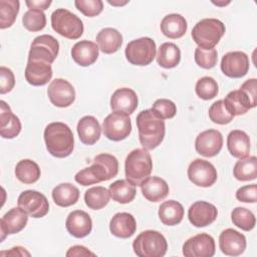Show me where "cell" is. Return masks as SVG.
Returning a JSON list of instances; mask_svg holds the SVG:
<instances>
[{"instance_id":"obj_14","label":"cell","mask_w":257,"mask_h":257,"mask_svg":"<svg viewBox=\"0 0 257 257\" xmlns=\"http://www.w3.org/2000/svg\"><path fill=\"white\" fill-rule=\"evenodd\" d=\"M182 249L186 257H212L215 254V241L211 235L200 233L185 241Z\"/></svg>"},{"instance_id":"obj_16","label":"cell","mask_w":257,"mask_h":257,"mask_svg":"<svg viewBox=\"0 0 257 257\" xmlns=\"http://www.w3.org/2000/svg\"><path fill=\"white\" fill-rule=\"evenodd\" d=\"M223 147V136L217 130H207L198 135L195 141V149L198 154L206 158L215 157Z\"/></svg>"},{"instance_id":"obj_29","label":"cell","mask_w":257,"mask_h":257,"mask_svg":"<svg viewBox=\"0 0 257 257\" xmlns=\"http://www.w3.org/2000/svg\"><path fill=\"white\" fill-rule=\"evenodd\" d=\"M227 148L229 153L238 159L249 156L250 139L249 136L241 130H233L227 137Z\"/></svg>"},{"instance_id":"obj_26","label":"cell","mask_w":257,"mask_h":257,"mask_svg":"<svg viewBox=\"0 0 257 257\" xmlns=\"http://www.w3.org/2000/svg\"><path fill=\"white\" fill-rule=\"evenodd\" d=\"M141 190L143 196L150 202H160L163 201L170 192L168 183L157 176L148 177L142 184Z\"/></svg>"},{"instance_id":"obj_35","label":"cell","mask_w":257,"mask_h":257,"mask_svg":"<svg viewBox=\"0 0 257 257\" xmlns=\"http://www.w3.org/2000/svg\"><path fill=\"white\" fill-rule=\"evenodd\" d=\"M110 198L120 204L131 203L137 194L136 188L126 180H117L109 185Z\"/></svg>"},{"instance_id":"obj_22","label":"cell","mask_w":257,"mask_h":257,"mask_svg":"<svg viewBox=\"0 0 257 257\" xmlns=\"http://www.w3.org/2000/svg\"><path fill=\"white\" fill-rule=\"evenodd\" d=\"M110 107L113 111L132 114L138 107V95L132 88H117L110 96Z\"/></svg>"},{"instance_id":"obj_39","label":"cell","mask_w":257,"mask_h":257,"mask_svg":"<svg viewBox=\"0 0 257 257\" xmlns=\"http://www.w3.org/2000/svg\"><path fill=\"white\" fill-rule=\"evenodd\" d=\"M18 0H0V28L5 29L15 22L19 12Z\"/></svg>"},{"instance_id":"obj_20","label":"cell","mask_w":257,"mask_h":257,"mask_svg":"<svg viewBox=\"0 0 257 257\" xmlns=\"http://www.w3.org/2000/svg\"><path fill=\"white\" fill-rule=\"evenodd\" d=\"M51 64L42 60L28 59L25 67V79L34 86L45 85L52 77Z\"/></svg>"},{"instance_id":"obj_9","label":"cell","mask_w":257,"mask_h":257,"mask_svg":"<svg viewBox=\"0 0 257 257\" xmlns=\"http://www.w3.org/2000/svg\"><path fill=\"white\" fill-rule=\"evenodd\" d=\"M102 132L104 137L113 142H119L126 139L132 132V121L128 114L113 111L109 113L102 122Z\"/></svg>"},{"instance_id":"obj_17","label":"cell","mask_w":257,"mask_h":257,"mask_svg":"<svg viewBox=\"0 0 257 257\" xmlns=\"http://www.w3.org/2000/svg\"><path fill=\"white\" fill-rule=\"evenodd\" d=\"M218 216L217 208L206 201H197L193 203L188 210L190 223L198 228L206 227L212 224Z\"/></svg>"},{"instance_id":"obj_41","label":"cell","mask_w":257,"mask_h":257,"mask_svg":"<svg viewBox=\"0 0 257 257\" xmlns=\"http://www.w3.org/2000/svg\"><path fill=\"white\" fill-rule=\"evenodd\" d=\"M195 91L197 95L204 100L212 99L218 94V91H219L218 83L211 76L201 77L196 83Z\"/></svg>"},{"instance_id":"obj_53","label":"cell","mask_w":257,"mask_h":257,"mask_svg":"<svg viewBox=\"0 0 257 257\" xmlns=\"http://www.w3.org/2000/svg\"><path fill=\"white\" fill-rule=\"evenodd\" d=\"M212 3L215 4V5H217V6H226V5L230 4V1H217V2L212 1Z\"/></svg>"},{"instance_id":"obj_7","label":"cell","mask_w":257,"mask_h":257,"mask_svg":"<svg viewBox=\"0 0 257 257\" xmlns=\"http://www.w3.org/2000/svg\"><path fill=\"white\" fill-rule=\"evenodd\" d=\"M51 26L55 32L68 39H78L83 33V23L80 18L64 8L52 12Z\"/></svg>"},{"instance_id":"obj_2","label":"cell","mask_w":257,"mask_h":257,"mask_svg":"<svg viewBox=\"0 0 257 257\" xmlns=\"http://www.w3.org/2000/svg\"><path fill=\"white\" fill-rule=\"evenodd\" d=\"M139 140L146 150H154L164 140L166 133L165 120L152 108L145 109L137 115Z\"/></svg>"},{"instance_id":"obj_49","label":"cell","mask_w":257,"mask_h":257,"mask_svg":"<svg viewBox=\"0 0 257 257\" xmlns=\"http://www.w3.org/2000/svg\"><path fill=\"white\" fill-rule=\"evenodd\" d=\"M95 256V254L91 251H89L87 248H85L84 246L81 245H75L72 246L68 249V251L66 252V256Z\"/></svg>"},{"instance_id":"obj_34","label":"cell","mask_w":257,"mask_h":257,"mask_svg":"<svg viewBox=\"0 0 257 257\" xmlns=\"http://www.w3.org/2000/svg\"><path fill=\"white\" fill-rule=\"evenodd\" d=\"M156 56L160 66L164 68H173L180 63L181 50L175 43L165 42L159 47Z\"/></svg>"},{"instance_id":"obj_43","label":"cell","mask_w":257,"mask_h":257,"mask_svg":"<svg viewBox=\"0 0 257 257\" xmlns=\"http://www.w3.org/2000/svg\"><path fill=\"white\" fill-rule=\"evenodd\" d=\"M209 117L217 124H227L233 120L234 115L228 111L224 101L220 99L211 104L209 108Z\"/></svg>"},{"instance_id":"obj_19","label":"cell","mask_w":257,"mask_h":257,"mask_svg":"<svg viewBox=\"0 0 257 257\" xmlns=\"http://www.w3.org/2000/svg\"><path fill=\"white\" fill-rule=\"evenodd\" d=\"M28 222V214L20 207L12 208L0 220L1 242L7 235L19 233L23 230Z\"/></svg>"},{"instance_id":"obj_32","label":"cell","mask_w":257,"mask_h":257,"mask_svg":"<svg viewBox=\"0 0 257 257\" xmlns=\"http://www.w3.org/2000/svg\"><path fill=\"white\" fill-rule=\"evenodd\" d=\"M159 218L167 226H175L181 223L184 217V207L175 200L165 201L159 207Z\"/></svg>"},{"instance_id":"obj_6","label":"cell","mask_w":257,"mask_h":257,"mask_svg":"<svg viewBox=\"0 0 257 257\" xmlns=\"http://www.w3.org/2000/svg\"><path fill=\"white\" fill-rule=\"evenodd\" d=\"M133 249L139 257H163L168 250V243L159 231L146 230L134 240Z\"/></svg>"},{"instance_id":"obj_12","label":"cell","mask_w":257,"mask_h":257,"mask_svg":"<svg viewBox=\"0 0 257 257\" xmlns=\"http://www.w3.org/2000/svg\"><path fill=\"white\" fill-rule=\"evenodd\" d=\"M189 180L198 187L208 188L215 184L218 175L215 167L206 160L196 159L188 167Z\"/></svg>"},{"instance_id":"obj_4","label":"cell","mask_w":257,"mask_h":257,"mask_svg":"<svg viewBox=\"0 0 257 257\" xmlns=\"http://www.w3.org/2000/svg\"><path fill=\"white\" fill-rule=\"evenodd\" d=\"M152 170L153 161L148 150L135 149L126 156L124 162L125 179L135 187L141 186L151 175Z\"/></svg>"},{"instance_id":"obj_1","label":"cell","mask_w":257,"mask_h":257,"mask_svg":"<svg viewBox=\"0 0 257 257\" xmlns=\"http://www.w3.org/2000/svg\"><path fill=\"white\" fill-rule=\"evenodd\" d=\"M118 172L117 159L106 153L94 157L92 165L77 172L74 179L81 186H89L114 178Z\"/></svg>"},{"instance_id":"obj_21","label":"cell","mask_w":257,"mask_h":257,"mask_svg":"<svg viewBox=\"0 0 257 257\" xmlns=\"http://www.w3.org/2000/svg\"><path fill=\"white\" fill-rule=\"evenodd\" d=\"M65 227L71 236L75 238H83L91 232L92 221L86 212L75 210L68 214L65 221Z\"/></svg>"},{"instance_id":"obj_23","label":"cell","mask_w":257,"mask_h":257,"mask_svg":"<svg viewBox=\"0 0 257 257\" xmlns=\"http://www.w3.org/2000/svg\"><path fill=\"white\" fill-rule=\"evenodd\" d=\"M137 230V222L135 217L126 212H119L113 215L109 222L110 233L121 239L132 237Z\"/></svg>"},{"instance_id":"obj_50","label":"cell","mask_w":257,"mask_h":257,"mask_svg":"<svg viewBox=\"0 0 257 257\" xmlns=\"http://www.w3.org/2000/svg\"><path fill=\"white\" fill-rule=\"evenodd\" d=\"M51 0H32V1H25V4L27 5V7L29 9H34V10H46L50 4H51Z\"/></svg>"},{"instance_id":"obj_27","label":"cell","mask_w":257,"mask_h":257,"mask_svg":"<svg viewBox=\"0 0 257 257\" xmlns=\"http://www.w3.org/2000/svg\"><path fill=\"white\" fill-rule=\"evenodd\" d=\"M223 101L228 111L234 116L245 114L249 109L257 105V103H254L247 93L240 88L230 91Z\"/></svg>"},{"instance_id":"obj_30","label":"cell","mask_w":257,"mask_h":257,"mask_svg":"<svg viewBox=\"0 0 257 257\" xmlns=\"http://www.w3.org/2000/svg\"><path fill=\"white\" fill-rule=\"evenodd\" d=\"M160 27L162 33L165 36L171 39H177L185 35L188 24L184 16H182L181 14L172 13L166 15L162 19Z\"/></svg>"},{"instance_id":"obj_45","label":"cell","mask_w":257,"mask_h":257,"mask_svg":"<svg viewBox=\"0 0 257 257\" xmlns=\"http://www.w3.org/2000/svg\"><path fill=\"white\" fill-rule=\"evenodd\" d=\"M74 5L78 11L87 17H94L103 10V2L101 0H75Z\"/></svg>"},{"instance_id":"obj_24","label":"cell","mask_w":257,"mask_h":257,"mask_svg":"<svg viewBox=\"0 0 257 257\" xmlns=\"http://www.w3.org/2000/svg\"><path fill=\"white\" fill-rule=\"evenodd\" d=\"M0 135L3 139H13L21 132V122L10 106L4 101H0Z\"/></svg>"},{"instance_id":"obj_10","label":"cell","mask_w":257,"mask_h":257,"mask_svg":"<svg viewBox=\"0 0 257 257\" xmlns=\"http://www.w3.org/2000/svg\"><path fill=\"white\" fill-rule=\"evenodd\" d=\"M59 51L58 41L51 35L43 34L34 38L28 53V59L52 63Z\"/></svg>"},{"instance_id":"obj_31","label":"cell","mask_w":257,"mask_h":257,"mask_svg":"<svg viewBox=\"0 0 257 257\" xmlns=\"http://www.w3.org/2000/svg\"><path fill=\"white\" fill-rule=\"evenodd\" d=\"M95 40L101 52L111 54L120 48L122 44V35L118 30L111 27H106L97 33Z\"/></svg>"},{"instance_id":"obj_8","label":"cell","mask_w":257,"mask_h":257,"mask_svg":"<svg viewBox=\"0 0 257 257\" xmlns=\"http://www.w3.org/2000/svg\"><path fill=\"white\" fill-rule=\"evenodd\" d=\"M156 43L150 37H141L132 40L125 46L124 54L127 61L133 65H149L156 57Z\"/></svg>"},{"instance_id":"obj_25","label":"cell","mask_w":257,"mask_h":257,"mask_svg":"<svg viewBox=\"0 0 257 257\" xmlns=\"http://www.w3.org/2000/svg\"><path fill=\"white\" fill-rule=\"evenodd\" d=\"M98 52L99 48L96 43L89 40H80L72 46L71 56L78 65L89 66L96 61Z\"/></svg>"},{"instance_id":"obj_33","label":"cell","mask_w":257,"mask_h":257,"mask_svg":"<svg viewBox=\"0 0 257 257\" xmlns=\"http://www.w3.org/2000/svg\"><path fill=\"white\" fill-rule=\"evenodd\" d=\"M52 199L59 207H69L78 201L79 190L70 183H61L52 190Z\"/></svg>"},{"instance_id":"obj_46","label":"cell","mask_w":257,"mask_h":257,"mask_svg":"<svg viewBox=\"0 0 257 257\" xmlns=\"http://www.w3.org/2000/svg\"><path fill=\"white\" fill-rule=\"evenodd\" d=\"M152 109L155 112H157L163 119L172 118L177 113V106H176L175 102L170 99H167V98L157 99L154 102Z\"/></svg>"},{"instance_id":"obj_42","label":"cell","mask_w":257,"mask_h":257,"mask_svg":"<svg viewBox=\"0 0 257 257\" xmlns=\"http://www.w3.org/2000/svg\"><path fill=\"white\" fill-rule=\"evenodd\" d=\"M22 23L23 26L31 32L40 31L46 25V16L41 10L29 9L24 13L22 17Z\"/></svg>"},{"instance_id":"obj_44","label":"cell","mask_w":257,"mask_h":257,"mask_svg":"<svg viewBox=\"0 0 257 257\" xmlns=\"http://www.w3.org/2000/svg\"><path fill=\"white\" fill-rule=\"evenodd\" d=\"M195 61L200 67L205 69H211L217 64L218 52L215 48L206 50L197 47L195 50Z\"/></svg>"},{"instance_id":"obj_52","label":"cell","mask_w":257,"mask_h":257,"mask_svg":"<svg viewBox=\"0 0 257 257\" xmlns=\"http://www.w3.org/2000/svg\"><path fill=\"white\" fill-rule=\"evenodd\" d=\"M107 3L112 5V6H122L125 5L126 3H128V1H116V0H107Z\"/></svg>"},{"instance_id":"obj_18","label":"cell","mask_w":257,"mask_h":257,"mask_svg":"<svg viewBox=\"0 0 257 257\" xmlns=\"http://www.w3.org/2000/svg\"><path fill=\"white\" fill-rule=\"evenodd\" d=\"M246 246V237L237 230L228 228L223 230L219 236V247L222 253L227 256L241 255Z\"/></svg>"},{"instance_id":"obj_5","label":"cell","mask_w":257,"mask_h":257,"mask_svg":"<svg viewBox=\"0 0 257 257\" xmlns=\"http://www.w3.org/2000/svg\"><path fill=\"white\" fill-rule=\"evenodd\" d=\"M226 28L222 21L216 18L200 20L192 30V38L202 49H213L225 34Z\"/></svg>"},{"instance_id":"obj_48","label":"cell","mask_w":257,"mask_h":257,"mask_svg":"<svg viewBox=\"0 0 257 257\" xmlns=\"http://www.w3.org/2000/svg\"><path fill=\"white\" fill-rule=\"evenodd\" d=\"M236 199L243 203L257 202V185L251 184L239 188L236 192Z\"/></svg>"},{"instance_id":"obj_40","label":"cell","mask_w":257,"mask_h":257,"mask_svg":"<svg viewBox=\"0 0 257 257\" xmlns=\"http://www.w3.org/2000/svg\"><path fill=\"white\" fill-rule=\"evenodd\" d=\"M231 220L236 227L244 231H251L256 224L254 214L244 207H236L233 209L231 212Z\"/></svg>"},{"instance_id":"obj_37","label":"cell","mask_w":257,"mask_h":257,"mask_svg":"<svg viewBox=\"0 0 257 257\" xmlns=\"http://www.w3.org/2000/svg\"><path fill=\"white\" fill-rule=\"evenodd\" d=\"M233 175L235 179L242 182L255 180L257 177V159L255 156H248L240 159L234 166Z\"/></svg>"},{"instance_id":"obj_38","label":"cell","mask_w":257,"mask_h":257,"mask_svg":"<svg viewBox=\"0 0 257 257\" xmlns=\"http://www.w3.org/2000/svg\"><path fill=\"white\" fill-rule=\"evenodd\" d=\"M110 199L108 190L104 187L96 186L89 188L84 193V202L85 205L92 210H100L104 208Z\"/></svg>"},{"instance_id":"obj_13","label":"cell","mask_w":257,"mask_h":257,"mask_svg":"<svg viewBox=\"0 0 257 257\" xmlns=\"http://www.w3.org/2000/svg\"><path fill=\"white\" fill-rule=\"evenodd\" d=\"M220 67L226 76L231 78H241L249 71V57L243 51L227 52L222 57Z\"/></svg>"},{"instance_id":"obj_15","label":"cell","mask_w":257,"mask_h":257,"mask_svg":"<svg viewBox=\"0 0 257 257\" xmlns=\"http://www.w3.org/2000/svg\"><path fill=\"white\" fill-rule=\"evenodd\" d=\"M51 103L57 107H67L75 100V90L72 84L63 78H55L47 88Z\"/></svg>"},{"instance_id":"obj_28","label":"cell","mask_w":257,"mask_h":257,"mask_svg":"<svg viewBox=\"0 0 257 257\" xmlns=\"http://www.w3.org/2000/svg\"><path fill=\"white\" fill-rule=\"evenodd\" d=\"M77 134L82 144L91 146L99 140L101 127L94 116L85 115L77 122Z\"/></svg>"},{"instance_id":"obj_11","label":"cell","mask_w":257,"mask_h":257,"mask_svg":"<svg viewBox=\"0 0 257 257\" xmlns=\"http://www.w3.org/2000/svg\"><path fill=\"white\" fill-rule=\"evenodd\" d=\"M18 207L24 210L32 218H42L49 211L47 198L35 190H26L22 192L17 200Z\"/></svg>"},{"instance_id":"obj_51","label":"cell","mask_w":257,"mask_h":257,"mask_svg":"<svg viewBox=\"0 0 257 257\" xmlns=\"http://www.w3.org/2000/svg\"><path fill=\"white\" fill-rule=\"evenodd\" d=\"M13 255V256H15V255H17V256H24V255H26V256H30V253L29 252H27L26 250H25V248H23V247H20V246H16V247H13V248H11L9 251H5V252H1L0 253V255Z\"/></svg>"},{"instance_id":"obj_36","label":"cell","mask_w":257,"mask_h":257,"mask_svg":"<svg viewBox=\"0 0 257 257\" xmlns=\"http://www.w3.org/2000/svg\"><path fill=\"white\" fill-rule=\"evenodd\" d=\"M39 166L30 159L19 161L15 167V176L23 184H33L40 178Z\"/></svg>"},{"instance_id":"obj_47","label":"cell","mask_w":257,"mask_h":257,"mask_svg":"<svg viewBox=\"0 0 257 257\" xmlns=\"http://www.w3.org/2000/svg\"><path fill=\"white\" fill-rule=\"evenodd\" d=\"M15 85V76L12 70L8 67H0V93L5 94L10 92Z\"/></svg>"},{"instance_id":"obj_3","label":"cell","mask_w":257,"mask_h":257,"mask_svg":"<svg viewBox=\"0 0 257 257\" xmlns=\"http://www.w3.org/2000/svg\"><path fill=\"white\" fill-rule=\"evenodd\" d=\"M43 136L46 149L51 156L62 159L72 153L74 148L73 134L66 123L61 121L48 123Z\"/></svg>"}]
</instances>
